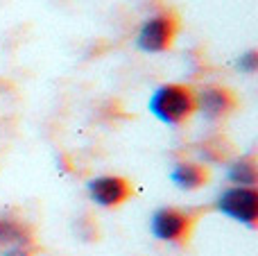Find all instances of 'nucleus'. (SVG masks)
<instances>
[{
  "label": "nucleus",
  "mask_w": 258,
  "mask_h": 256,
  "mask_svg": "<svg viewBox=\"0 0 258 256\" xmlns=\"http://www.w3.org/2000/svg\"><path fill=\"white\" fill-rule=\"evenodd\" d=\"M7 256H30V254H27V249H23V252H12V254H7Z\"/></svg>",
  "instance_id": "nucleus-12"
},
{
  "label": "nucleus",
  "mask_w": 258,
  "mask_h": 256,
  "mask_svg": "<svg viewBox=\"0 0 258 256\" xmlns=\"http://www.w3.org/2000/svg\"><path fill=\"white\" fill-rule=\"evenodd\" d=\"M218 211L231 220L254 227L258 220V193L254 186H233L218 198Z\"/></svg>",
  "instance_id": "nucleus-3"
},
{
  "label": "nucleus",
  "mask_w": 258,
  "mask_h": 256,
  "mask_svg": "<svg viewBox=\"0 0 258 256\" xmlns=\"http://www.w3.org/2000/svg\"><path fill=\"white\" fill-rule=\"evenodd\" d=\"M238 100L224 86H204L195 93V111H200L204 116V120L209 122H218L224 120L229 113L236 109Z\"/></svg>",
  "instance_id": "nucleus-5"
},
{
  "label": "nucleus",
  "mask_w": 258,
  "mask_h": 256,
  "mask_svg": "<svg viewBox=\"0 0 258 256\" xmlns=\"http://www.w3.org/2000/svg\"><path fill=\"white\" fill-rule=\"evenodd\" d=\"M89 195L100 207L113 209V207H120L129 195H132V184L116 175L98 177V179L89 181Z\"/></svg>",
  "instance_id": "nucleus-6"
},
{
  "label": "nucleus",
  "mask_w": 258,
  "mask_h": 256,
  "mask_svg": "<svg viewBox=\"0 0 258 256\" xmlns=\"http://www.w3.org/2000/svg\"><path fill=\"white\" fill-rule=\"evenodd\" d=\"M238 68H240L242 73H247V75L256 73V68H258V52L256 50H249L247 54H242V57L238 59Z\"/></svg>",
  "instance_id": "nucleus-11"
},
{
  "label": "nucleus",
  "mask_w": 258,
  "mask_h": 256,
  "mask_svg": "<svg viewBox=\"0 0 258 256\" xmlns=\"http://www.w3.org/2000/svg\"><path fill=\"white\" fill-rule=\"evenodd\" d=\"M170 179H172V184L181 190H197L200 186H204L206 179H209V172H206V168L200 166V163L181 161L172 168Z\"/></svg>",
  "instance_id": "nucleus-8"
},
{
  "label": "nucleus",
  "mask_w": 258,
  "mask_h": 256,
  "mask_svg": "<svg viewBox=\"0 0 258 256\" xmlns=\"http://www.w3.org/2000/svg\"><path fill=\"white\" fill-rule=\"evenodd\" d=\"M150 111L165 125H181L195 113V93L183 84H163L152 93Z\"/></svg>",
  "instance_id": "nucleus-1"
},
{
  "label": "nucleus",
  "mask_w": 258,
  "mask_h": 256,
  "mask_svg": "<svg viewBox=\"0 0 258 256\" xmlns=\"http://www.w3.org/2000/svg\"><path fill=\"white\" fill-rule=\"evenodd\" d=\"M192 225H195V216L174 207L159 209L150 220L154 238L163 240V243H183L190 236Z\"/></svg>",
  "instance_id": "nucleus-4"
},
{
  "label": "nucleus",
  "mask_w": 258,
  "mask_h": 256,
  "mask_svg": "<svg viewBox=\"0 0 258 256\" xmlns=\"http://www.w3.org/2000/svg\"><path fill=\"white\" fill-rule=\"evenodd\" d=\"M229 181L236 186H254L256 184V161L254 157H242L238 161H233L229 166V172H227Z\"/></svg>",
  "instance_id": "nucleus-9"
},
{
  "label": "nucleus",
  "mask_w": 258,
  "mask_h": 256,
  "mask_svg": "<svg viewBox=\"0 0 258 256\" xmlns=\"http://www.w3.org/2000/svg\"><path fill=\"white\" fill-rule=\"evenodd\" d=\"M202 154H204V159H209V161H222L229 154V145L222 136H213V139L202 143Z\"/></svg>",
  "instance_id": "nucleus-10"
},
{
  "label": "nucleus",
  "mask_w": 258,
  "mask_h": 256,
  "mask_svg": "<svg viewBox=\"0 0 258 256\" xmlns=\"http://www.w3.org/2000/svg\"><path fill=\"white\" fill-rule=\"evenodd\" d=\"M179 30V21L172 12H163L147 18L136 36V45L143 52H163L172 45L174 34Z\"/></svg>",
  "instance_id": "nucleus-2"
},
{
  "label": "nucleus",
  "mask_w": 258,
  "mask_h": 256,
  "mask_svg": "<svg viewBox=\"0 0 258 256\" xmlns=\"http://www.w3.org/2000/svg\"><path fill=\"white\" fill-rule=\"evenodd\" d=\"M32 243V229L16 218H0V252H23Z\"/></svg>",
  "instance_id": "nucleus-7"
}]
</instances>
